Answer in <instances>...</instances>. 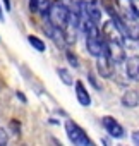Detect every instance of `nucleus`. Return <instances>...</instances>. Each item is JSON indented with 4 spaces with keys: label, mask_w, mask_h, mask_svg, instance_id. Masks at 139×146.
Instances as JSON below:
<instances>
[{
    "label": "nucleus",
    "mask_w": 139,
    "mask_h": 146,
    "mask_svg": "<svg viewBox=\"0 0 139 146\" xmlns=\"http://www.w3.org/2000/svg\"><path fill=\"white\" fill-rule=\"evenodd\" d=\"M105 53L113 64H122L127 58L124 45H117V43H105Z\"/></svg>",
    "instance_id": "1a4fd4ad"
},
{
    "label": "nucleus",
    "mask_w": 139,
    "mask_h": 146,
    "mask_svg": "<svg viewBox=\"0 0 139 146\" xmlns=\"http://www.w3.org/2000/svg\"><path fill=\"white\" fill-rule=\"evenodd\" d=\"M69 12H71V7L64 0H53L48 7V11H46V14L43 16V19L52 28H55L57 31L62 33V29L65 28V24L69 21Z\"/></svg>",
    "instance_id": "f03ea898"
},
{
    "label": "nucleus",
    "mask_w": 139,
    "mask_h": 146,
    "mask_svg": "<svg viewBox=\"0 0 139 146\" xmlns=\"http://www.w3.org/2000/svg\"><path fill=\"white\" fill-rule=\"evenodd\" d=\"M57 76L60 78V81L65 84V86H72L74 84V78H72V72L65 69V67H58L57 69Z\"/></svg>",
    "instance_id": "2eb2a0df"
},
{
    "label": "nucleus",
    "mask_w": 139,
    "mask_h": 146,
    "mask_svg": "<svg viewBox=\"0 0 139 146\" xmlns=\"http://www.w3.org/2000/svg\"><path fill=\"white\" fill-rule=\"evenodd\" d=\"M120 146H124V144H120Z\"/></svg>",
    "instance_id": "b1692460"
},
{
    "label": "nucleus",
    "mask_w": 139,
    "mask_h": 146,
    "mask_svg": "<svg viewBox=\"0 0 139 146\" xmlns=\"http://www.w3.org/2000/svg\"><path fill=\"white\" fill-rule=\"evenodd\" d=\"M28 43L31 45V48H34L40 53H45L46 52V43L40 36H36V35H28Z\"/></svg>",
    "instance_id": "4468645a"
},
{
    "label": "nucleus",
    "mask_w": 139,
    "mask_h": 146,
    "mask_svg": "<svg viewBox=\"0 0 139 146\" xmlns=\"http://www.w3.org/2000/svg\"><path fill=\"white\" fill-rule=\"evenodd\" d=\"M132 143H134L136 146H139V131H134V132H132Z\"/></svg>",
    "instance_id": "6ab92c4d"
},
{
    "label": "nucleus",
    "mask_w": 139,
    "mask_h": 146,
    "mask_svg": "<svg viewBox=\"0 0 139 146\" xmlns=\"http://www.w3.org/2000/svg\"><path fill=\"white\" fill-rule=\"evenodd\" d=\"M124 62H125V76L129 79L139 83V57L132 55V57L125 58Z\"/></svg>",
    "instance_id": "9b49d317"
},
{
    "label": "nucleus",
    "mask_w": 139,
    "mask_h": 146,
    "mask_svg": "<svg viewBox=\"0 0 139 146\" xmlns=\"http://www.w3.org/2000/svg\"><path fill=\"white\" fill-rule=\"evenodd\" d=\"M81 31L84 33L86 38V50L89 55H93L95 58L100 57L101 53H105V41L100 31V26L91 23V21H83L81 23Z\"/></svg>",
    "instance_id": "f257e3e1"
},
{
    "label": "nucleus",
    "mask_w": 139,
    "mask_h": 146,
    "mask_svg": "<svg viewBox=\"0 0 139 146\" xmlns=\"http://www.w3.org/2000/svg\"><path fill=\"white\" fill-rule=\"evenodd\" d=\"M101 125L103 129L108 132V136H112L113 139H122L125 136V129L122 127V124L115 119V117H110V115H105L101 119Z\"/></svg>",
    "instance_id": "423d86ee"
},
{
    "label": "nucleus",
    "mask_w": 139,
    "mask_h": 146,
    "mask_svg": "<svg viewBox=\"0 0 139 146\" xmlns=\"http://www.w3.org/2000/svg\"><path fill=\"white\" fill-rule=\"evenodd\" d=\"M113 65L115 64L108 58L107 53H101L100 57H96V70H98L100 78H105V79L112 78L113 76Z\"/></svg>",
    "instance_id": "6e6552de"
},
{
    "label": "nucleus",
    "mask_w": 139,
    "mask_h": 146,
    "mask_svg": "<svg viewBox=\"0 0 139 146\" xmlns=\"http://www.w3.org/2000/svg\"><path fill=\"white\" fill-rule=\"evenodd\" d=\"M112 21L120 29V33H122V36L125 40L139 41V21L137 19H125V17H122V16L117 14Z\"/></svg>",
    "instance_id": "20e7f679"
},
{
    "label": "nucleus",
    "mask_w": 139,
    "mask_h": 146,
    "mask_svg": "<svg viewBox=\"0 0 139 146\" xmlns=\"http://www.w3.org/2000/svg\"><path fill=\"white\" fill-rule=\"evenodd\" d=\"M5 21V12H4V5L2 2H0V23H4Z\"/></svg>",
    "instance_id": "412c9836"
},
{
    "label": "nucleus",
    "mask_w": 139,
    "mask_h": 146,
    "mask_svg": "<svg viewBox=\"0 0 139 146\" xmlns=\"http://www.w3.org/2000/svg\"><path fill=\"white\" fill-rule=\"evenodd\" d=\"M74 91H76V98H77L79 105H83V107H89L91 105V95H89L88 88L84 86V83L81 79L74 81Z\"/></svg>",
    "instance_id": "9d476101"
},
{
    "label": "nucleus",
    "mask_w": 139,
    "mask_h": 146,
    "mask_svg": "<svg viewBox=\"0 0 139 146\" xmlns=\"http://www.w3.org/2000/svg\"><path fill=\"white\" fill-rule=\"evenodd\" d=\"M122 105L127 108H136L139 105V91L136 90H127L122 95Z\"/></svg>",
    "instance_id": "ddd939ff"
},
{
    "label": "nucleus",
    "mask_w": 139,
    "mask_h": 146,
    "mask_svg": "<svg viewBox=\"0 0 139 146\" xmlns=\"http://www.w3.org/2000/svg\"><path fill=\"white\" fill-rule=\"evenodd\" d=\"M115 7L118 16L125 19H137L139 21V9L136 7L134 0H115Z\"/></svg>",
    "instance_id": "0eeeda50"
},
{
    "label": "nucleus",
    "mask_w": 139,
    "mask_h": 146,
    "mask_svg": "<svg viewBox=\"0 0 139 146\" xmlns=\"http://www.w3.org/2000/svg\"><path fill=\"white\" fill-rule=\"evenodd\" d=\"M64 127H65V134H67L69 141H71L74 146H93L89 136H88V134L84 132V129H83L79 124H76L74 120H65Z\"/></svg>",
    "instance_id": "7ed1b4c3"
},
{
    "label": "nucleus",
    "mask_w": 139,
    "mask_h": 146,
    "mask_svg": "<svg viewBox=\"0 0 139 146\" xmlns=\"http://www.w3.org/2000/svg\"><path fill=\"white\" fill-rule=\"evenodd\" d=\"M65 57H67V62L71 64V67H74V69H77L79 67V60H77V57H76V53H72V50H65Z\"/></svg>",
    "instance_id": "dca6fc26"
},
{
    "label": "nucleus",
    "mask_w": 139,
    "mask_h": 146,
    "mask_svg": "<svg viewBox=\"0 0 139 146\" xmlns=\"http://www.w3.org/2000/svg\"><path fill=\"white\" fill-rule=\"evenodd\" d=\"M17 98H21V102H23V103H26V98H24V95H23V93H19V91H17Z\"/></svg>",
    "instance_id": "4be33fe9"
},
{
    "label": "nucleus",
    "mask_w": 139,
    "mask_h": 146,
    "mask_svg": "<svg viewBox=\"0 0 139 146\" xmlns=\"http://www.w3.org/2000/svg\"><path fill=\"white\" fill-rule=\"evenodd\" d=\"M134 2H136V0H134Z\"/></svg>",
    "instance_id": "393cba45"
},
{
    "label": "nucleus",
    "mask_w": 139,
    "mask_h": 146,
    "mask_svg": "<svg viewBox=\"0 0 139 146\" xmlns=\"http://www.w3.org/2000/svg\"><path fill=\"white\" fill-rule=\"evenodd\" d=\"M88 79H89V83L93 84V88H95V90H100V88H101V86H100V83L96 81L95 74H91V72H89V74H88Z\"/></svg>",
    "instance_id": "f3484780"
},
{
    "label": "nucleus",
    "mask_w": 139,
    "mask_h": 146,
    "mask_svg": "<svg viewBox=\"0 0 139 146\" xmlns=\"http://www.w3.org/2000/svg\"><path fill=\"white\" fill-rule=\"evenodd\" d=\"M2 5H4V9H5L7 12L12 9V2H11V0H2Z\"/></svg>",
    "instance_id": "aec40b11"
},
{
    "label": "nucleus",
    "mask_w": 139,
    "mask_h": 146,
    "mask_svg": "<svg viewBox=\"0 0 139 146\" xmlns=\"http://www.w3.org/2000/svg\"><path fill=\"white\" fill-rule=\"evenodd\" d=\"M101 36H103V41L105 43H117V45H125V38L122 36L120 29L115 26V23L112 19H107L101 23Z\"/></svg>",
    "instance_id": "39448f33"
},
{
    "label": "nucleus",
    "mask_w": 139,
    "mask_h": 146,
    "mask_svg": "<svg viewBox=\"0 0 139 146\" xmlns=\"http://www.w3.org/2000/svg\"><path fill=\"white\" fill-rule=\"evenodd\" d=\"M53 2V0H29V11L33 14H40L41 17L46 14L50 4Z\"/></svg>",
    "instance_id": "f8f14e48"
},
{
    "label": "nucleus",
    "mask_w": 139,
    "mask_h": 146,
    "mask_svg": "<svg viewBox=\"0 0 139 146\" xmlns=\"http://www.w3.org/2000/svg\"><path fill=\"white\" fill-rule=\"evenodd\" d=\"M101 144H103V146H108V143H107V139H101Z\"/></svg>",
    "instance_id": "5701e85b"
},
{
    "label": "nucleus",
    "mask_w": 139,
    "mask_h": 146,
    "mask_svg": "<svg viewBox=\"0 0 139 146\" xmlns=\"http://www.w3.org/2000/svg\"><path fill=\"white\" fill-rule=\"evenodd\" d=\"M0 146H7V132L0 129Z\"/></svg>",
    "instance_id": "a211bd4d"
}]
</instances>
